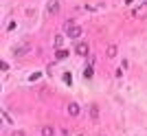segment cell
Segmentation results:
<instances>
[{"mask_svg": "<svg viewBox=\"0 0 147 136\" xmlns=\"http://www.w3.org/2000/svg\"><path fill=\"white\" fill-rule=\"evenodd\" d=\"M90 116H92V121H97V118H99V108H97V103L90 105Z\"/></svg>", "mask_w": 147, "mask_h": 136, "instance_id": "52a82bcc", "label": "cell"}, {"mask_svg": "<svg viewBox=\"0 0 147 136\" xmlns=\"http://www.w3.org/2000/svg\"><path fill=\"white\" fill-rule=\"evenodd\" d=\"M105 55H108V57H117V46H114V44H110V46H108V50H105Z\"/></svg>", "mask_w": 147, "mask_h": 136, "instance_id": "8fae6325", "label": "cell"}, {"mask_svg": "<svg viewBox=\"0 0 147 136\" xmlns=\"http://www.w3.org/2000/svg\"><path fill=\"white\" fill-rule=\"evenodd\" d=\"M53 44H55L57 48H61V44H64V35H61V33H57L55 40H53Z\"/></svg>", "mask_w": 147, "mask_h": 136, "instance_id": "30bf717a", "label": "cell"}, {"mask_svg": "<svg viewBox=\"0 0 147 136\" xmlns=\"http://www.w3.org/2000/svg\"><path fill=\"white\" fill-rule=\"evenodd\" d=\"M79 112H81L79 103H68V114H70V116H77Z\"/></svg>", "mask_w": 147, "mask_h": 136, "instance_id": "277c9868", "label": "cell"}, {"mask_svg": "<svg viewBox=\"0 0 147 136\" xmlns=\"http://www.w3.org/2000/svg\"><path fill=\"white\" fill-rule=\"evenodd\" d=\"M75 50H77L79 55H88V53H90V46L84 42V44H77V48H75Z\"/></svg>", "mask_w": 147, "mask_h": 136, "instance_id": "5b68a950", "label": "cell"}, {"mask_svg": "<svg viewBox=\"0 0 147 136\" xmlns=\"http://www.w3.org/2000/svg\"><path fill=\"white\" fill-rule=\"evenodd\" d=\"M42 136H55V130H53L51 125H44L42 127Z\"/></svg>", "mask_w": 147, "mask_h": 136, "instance_id": "ba28073f", "label": "cell"}, {"mask_svg": "<svg viewBox=\"0 0 147 136\" xmlns=\"http://www.w3.org/2000/svg\"><path fill=\"white\" fill-rule=\"evenodd\" d=\"M132 15H134V18H147V2L138 5L134 11H132Z\"/></svg>", "mask_w": 147, "mask_h": 136, "instance_id": "7a4b0ae2", "label": "cell"}, {"mask_svg": "<svg viewBox=\"0 0 147 136\" xmlns=\"http://www.w3.org/2000/svg\"><path fill=\"white\" fill-rule=\"evenodd\" d=\"M11 136H26V134H24L22 130H13V134H11Z\"/></svg>", "mask_w": 147, "mask_h": 136, "instance_id": "7c38bea8", "label": "cell"}, {"mask_svg": "<svg viewBox=\"0 0 147 136\" xmlns=\"http://www.w3.org/2000/svg\"><path fill=\"white\" fill-rule=\"evenodd\" d=\"M84 75H86L88 79H90V77H92V68H86V70H84Z\"/></svg>", "mask_w": 147, "mask_h": 136, "instance_id": "4fadbf2b", "label": "cell"}, {"mask_svg": "<svg viewBox=\"0 0 147 136\" xmlns=\"http://www.w3.org/2000/svg\"><path fill=\"white\" fill-rule=\"evenodd\" d=\"M66 33H68V37H75V40H77V37L81 35V26H70V29H66Z\"/></svg>", "mask_w": 147, "mask_h": 136, "instance_id": "3957f363", "label": "cell"}, {"mask_svg": "<svg viewBox=\"0 0 147 136\" xmlns=\"http://www.w3.org/2000/svg\"><path fill=\"white\" fill-rule=\"evenodd\" d=\"M26 53H29V46H26V44H24V46H18V48L13 50V55H16V57H24Z\"/></svg>", "mask_w": 147, "mask_h": 136, "instance_id": "8992f818", "label": "cell"}, {"mask_svg": "<svg viewBox=\"0 0 147 136\" xmlns=\"http://www.w3.org/2000/svg\"><path fill=\"white\" fill-rule=\"evenodd\" d=\"M68 57V50H64V48H57V53H55V59H66Z\"/></svg>", "mask_w": 147, "mask_h": 136, "instance_id": "9c48e42d", "label": "cell"}, {"mask_svg": "<svg viewBox=\"0 0 147 136\" xmlns=\"http://www.w3.org/2000/svg\"><path fill=\"white\" fill-rule=\"evenodd\" d=\"M59 7H61L59 0H49V5H46V13H49V15H57V13H59Z\"/></svg>", "mask_w": 147, "mask_h": 136, "instance_id": "6da1fadb", "label": "cell"}]
</instances>
